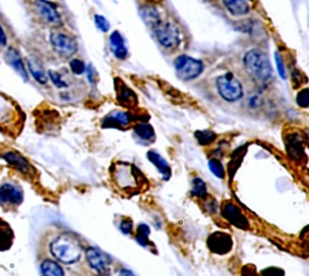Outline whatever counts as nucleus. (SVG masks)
Segmentation results:
<instances>
[{
    "mask_svg": "<svg viewBox=\"0 0 309 276\" xmlns=\"http://www.w3.org/2000/svg\"><path fill=\"white\" fill-rule=\"evenodd\" d=\"M49 250L52 255L63 264L77 263L83 253V248L78 239L67 236V234L55 239L49 245Z\"/></svg>",
    "mask_w": 309,
    "mask_h": 276,
    "instance_id": "f257e3e1",
    "label": "nucleus"
},
{
    "mask_svg": "<svg viewBox=\"0 0 309 276\" xmlns=\"http://www.w3.org/2000/svg\"><path fill=\"white\" fill-rule=\"evenodd\" d=\"M244 65L246 71L259 83H265L272 76V67L269 57L261 50L252 49L244 56Z\"/></svg>",
    "mask_w": 309,
    "mask_h": 276,
    "instance_id": "f03ea898",
    "label": "nucleus"
},
{
    "mask_svg": "<svg viewBox=\"0 0 309 276\" xmlns=\"http://www.w3.org/2000/svg\"><path fill=\"white\" fill-rule=\"evenodd\" d=\"M176 74L182 81H192L203 72V62L187 55H181L175 61Z\"/></svg>",
    "mask_w": 309,
    "mask_h": 276,
    "instance_id": "7ed1b4c3",
    "label": "nucleus"
},
{
    "mask_svg": "<svg viewBox=\"0 0 309 276\" xmlns=\"http://www.w3.org/2000/svg\"><path fill=\"white\" fill-rule=\"evenodd\" d=\"M152 29L154 35H156V38L165 49L173 50L177 48L179 42H181L178 29L176 27V25L170 23V21L160 20Z\"/></svg>",
    "mask_w": 309,
    "mask_h": 276,
    "instance_id": "20e7f679",
    "label": "nucleus"
},
{
    "mask_svg": "<svg viewBox=\"0 0 309 276\" xmlns=\"http://www.w3.org/2000/svg\"><path fill=\"white\" fill-rule=\"evenodd\" d=\"M217 87L220 96L226 102H236L244 95L242 85L233 73H225L217 79Z\"/></svg>",
    "mask_w": 309,
    "mask_h": 276,
    "instance_id": "39448f33",
    "label": "nucleus"
},
{
    "mask_svg": "<svg viewBox=\"0 0 309 276\" xmlns=\"http://www.w3.org/2000/svg\"><path fill=\"white\" fill-rule=\"evenodd\" d=\"M49 42H51L55 52L65 59L73 56L78 50V45L73 37L60 31L52 32L51 36H49Z\"/></svg>",
    "mask_w": 309,
    "mask_h": 276,
    "instance_id": "423d86ee",
    "label": "nucleus"
},
{
    "mask_svg": "<svg viewBox=\"0 0 309 276\" xmlns=\"http://www.w3.org/2000/svg\"><path fill=\"white\" fill-rule=\"evenodd\" d=\"M220 211H222V216L224 217V219L228 220L235 228L242 229V231H249L250 229L249 219L242 213L241 208L238 204L231 202V201H225L220 207Z\"/></svg>",
    "mask_w": 309,
    "mask_h": 276,
    "instance_id": "0eeeda50",
    "label": "nucleus"
},
{
    "mask_svg": "<svg viewBox=\"0 0 309 276\" xmlns=\"http://www.w3.org/2000/svg\"><path fill=\"white\" fill-rule=\"evenodd\" d=\"M34 8L37 15L51 26L59 27L62 25V19L57 7L48 0H34Z\"/></svg>",
    "mask_w": 309,
    "mask_h": 276,
    "instance_id": "6e6552de",
    "label": "nucleus"
},
{
    "mask_svg": "<svg viewBox=\"0 0 309 276\" xmlns=\"http://www.w3.org/2000/svg\"><path fill=\"white\" fill-rule=\"evenodd\" d=\"M207 247L212 253L217 255H225L230 253L234 247V240L230 234L225 232H215L212 233L207 239Z\"/></svg>",
    "mask_w": 309,
    "mask_h": 276,
    "instance_id": "1a4fd4ad",
    "label": "nucleus"
},
{
    "mask_svg": "<svg viewBox=\"0 0 309 276\" xmlns=\"http://www.w3.org/2000/svg\"><path fill=\"white\" fill-rule=\"evenodd\" d=\"M85 256L89 263L92 269L96 270L99 274H109V265L112 263V259L104 254L101 250L96 249V248H88L85 250Z\"/></svg>",
    "mask_w": 309,
    "mask_h": 276,
    "instance_id": "9d476101",
    "label": "nucleus"
},
{
    "mask_svg": "<svg viewBox=\"0 0 309 276\" xmlns=\"http://www.w3.org/2000/svg\"><path fill=\"white\" fill-rule=\"evenodd\" d=\"M24 200V192L13 183H3L0 186V204L3 206H19Z\"/></svg>",
    "mask_w": 309,
    "mask_h": 276,
    "instance_id": "9b49d317",
    "label": "nucleus"
},
{
    "mask_svg": "<svg viewBox=\"0 0 309 276\" xmlns=\"http://www.w3.org/2000/svg\"><path fill=\"white\" fill-rule=\"evenodd\" d=\"M115 92L118 102L125 108H134L137 104V96L120 78H115Z\"/></svg>",
    "mask_w": 309,
    "mask_h": 276,
    "instance_id": "f8f14e48",
    "label": "nucleus"
},
{
    "mask_svg": "<svg viewBox=\"0 0 309 276\" xmlns=\"http://www.w3.org/2000/svg\"><path fill=\"white\" fill-rule=\"evenodd\" d=\"M131 121V117L129 113L121 112V110H115V112L110 113L103 119L101 126L103 128H117L121 129L124 126H128Z\"/></svg>",
    "mask_w": 309,
    "mask_h": 276,
    "instance_id": "ddd939ff",
    "label": "nucleus"
},
{
    "mask_svg": "<svg viewBox=\"0 0 309 276\" xmlns=\"http://www.w3.org/2000/svg\"><path fill=\"white\" fill-rule=\"evenodd\" d=\"M5 59H7V62L12 66L14 70H15L16 72L23 77L24 81H27V79H29L27 70H26V67H25L24 61L23 59H21V55L18 50L14 48L8 49L7 54H5Z\"/></svg>",
    "mask_w": 309,
    "mask_h": 276,
    "instance_id": "4468645a",
    "label": "nucleus"
},
{
    "mask_svg": "<svg viewBox=\"0 0 309 276\" xmlns=\"http://www.w3.org/2000/svg\"><path fill=\"white\" fill-rule=\"evenodd\" d=\"M3 159H4L8 164L12 165L14 168L20 171V172L26 173V175L31 173L32 166L29 164V161H27L24 156L20 155V154L14 153V151H8V153H5L4 155H3Z\"/></svg>",
    "mask_w": 309,
    "mask_h": 276,
    "instance_id": "2eb2a0df",
    "label": "nucleus"
},
{
    "mask_svg": "<svg viewBox=\"0 0 309 276\" xmlns=\"http://www.w3.org/2000/svg\"><path fill=\"white\" fill-rule=\"evenodd\" d=\"M286 146H287V153L289 156L294 160H303L305 157L304 155V146H303V142L298 135H289L286 139Z\"/></svg>",
    "mask_w": 309,
    "mask_h": 276,
    "instance_id": "dca6fc26",
    "label": "nucleus"
},
{
    "mask_svg": "<svg viewBox=\"0 0 309 276\" xmlns=\"http://www.w3.org/2000/svg\"><path fill=\"white\" fill-rule=\"evenodd\" d=\"M110 48L117 59L125 60L128 57V48L125 46V41L119 31H114L110 35Z\"/></svg>",
    "mask_w": 309,
    "mask_h": 276,
    "instance_id": "f3484780",
    "label": "nucleus"
},
{
    "mask_svg": "<svg viewBox=\"0 0 309 276\" xmlns=\"http://www.w3.org/2000/svg\"><path fill=\"white\" fill-rule=\"evenodd\" d=\"M147 159L148 161L152 162V164L156 166L157 170H159L160 173H162L164 176V180H170L171 177V167L168 165V162L166 161V159H164L159 153H156L154 150L147 151Z\"/></svg>",
    "mask_w": 309,
    "mask_h": 276,
    "instance_id": "a211bd4d",
    "label": "nucleus"
},
{
    "mask_svg": "<svg viewBox=\"0 0 309 276\" xmlns=\"http://www.w3.org/2000/svg\"><path fill=\"white\" fill-rule=\"evenodd\" d=\"M134 132L137 139L141 140L145 144H151L156 139V134L152 126L147 123H139L134 126Z\"/></svg>",
    "mask_w": 309,
    "mask_h": 276,
    "instance_id": "6ab92c4d",
    "label": "nucleus"
},
{
    "mask_svg": "<svg viewBox=\"0 0 309 276\" xmlns=\"http://www.w3.org/2000/svg\"><path fill=\"white\" fill-rule=\"evenodd\" d=\"M27 67H29L30 73L32 74V77H34L36 82H38L40 84L47 83L48 82L47 73H46L45 68L42 67V65H41L37 60L30 57V59L27 60Z\"/></svg>",
    "mask_w": 309,
    "mask_h": 276,
    "instance_id": "aec40b11",
    "label": "nucleus"
},
{
    "mask_svg": "<svg viewBox=\"0 0 309 276\" xmlns=\"http://www.w3.org/2000/svg\"><path fill=\"white\" fill-rule=\"evenodd\" d=\"M223 4L228 12L234 16L246 15L250 12V7L245 0H223Z\"/></svg>",
    "mask_w": 309,
    "mask_h": 276,
    "instance_id": "412c9836",
    "label": "nucleus"
},
{
    "mask_svg": "<svg viewBox=\"0 0 309 276\" xmlns=\"http://www.w3.org/2000/svg\"><path fill=\"white\" fill-rule=\"evenodd\" d=\"M140 15H141L142 20L151 27H153L154 25L161 20L156 8L151 7V5H145V7L140 8Z\"/></svg>",
    "mask_w": 309,
    "mask_h": 276,
    "instance_id": "4be33fe9",
    "label": "nucleus"
},
{
    "mask_svg": "<svg viewBox=\"0 0 309 276\" xmlns=\"http://www.w3.org/2000/svg\"><path fill=\"white\" fill-rule=\"evenodd\" d=\"M150 233H151L150 227H148L147 224H145V223H141V224L137 225V228H136V236H135V240H136V242L143 248H147V247L153 248L154 247L153 243L150 242V239H148Z\"/></svg>",
    "mask_w": 309,
    "mask_h": 276,
    "instance_id": "5701e85b",
    "label": "nucleus"
},
{
    "mask_svg": "<svg viewBox=\"0 0 309 276\" xmlns=\"http://www.w3.org/2000/svg\"><path fill=\"white\" fill-rule=\"evenodd\" d=\"M41 274L46 276H63L65 271H63L62 267L60 266L56 261L52 260H45L41 264Z\"/></svg>",
    "mask_w": 309,
    "mask_h": 276,
    "instance_id": "b1692460",
    "label": "nucleus"
},
{
    "mask_svg": "<svg viewBox=\"0 0 309 276\" xmlns=\"http://www.w3.org/2000/svg\"><path fill=\"white\" fill-rule=\"evenodd\" d=\"M13 232L9 225L0 220V249H9L13 242Z\"/></svg>",
    "mask_w": 309,
    "mask_h": 276,
    "instance_id": "393cba45",
    "label": "nucleus"
},
{
    "mask_svg": "<svg viewBox=\"0 0 309 276\" xmlns=\"http://www.w3.org/2000/svg\"><path fill=\"white\" fill-rule=\"evenodd\" d=\"M194 136H195V139H197V142L199 143V145L208 146V145H211L212 143L215 142V139H217L218 135L215 134L214 131L205 129V130H197V131H195Z\"/></svg>",
    "mask_w": 309,
    "mask_h": 276,
    "instance_id": "a878e982",
    "label": "nucleus"
},
{
    "mask_svg": "<svg viewBox=\"0 0 309 276\" xmlns=\"http://www.w3.org/2000/svg\"><path fill=\"white\" fill-rule=\"evenodd\" d=\"M192 195L195 197L205 198L207 185L200 177H194L192 181Z\"/></svg>",
    "mask_w": 309,
    "mask_h": 276,
    "instance_id": "bb28decb",
    "label": "nucleus"
},
{
    "mask_svg": "<svg viewBox=\"0 0 309 276\" xmlns=\"http://www.w3.org/2000/svg\"><path fill=\"white\" fill-rule=\"evenodd\" d=\"M209 168H211L212 173H213L214 176H217L218 178H220V180H223V178L225 177V168L219 160H209Z\"/></svg>",
    "mask_w": 309,
    "mask_h": 276,
    "instance_id": "cd10ccee",
    "label": "nucleus"
},
{
    "mask_svg": "<svg viewBox=\"0 0 309 276\" xmlns=\"http://www.w3.org/2000/svg\"><path fill=\"white\" fill-rule=\"evenodd\" d=\"M296 102L300 108H308L309 106V89L308 88H303L297 95Z\"/></svg>",
    "mask_w": 309,
    "mask_h": 276,
    "instance_id": "c85d7f7f",
    "label": "nucleus"
},
{
    "mask_svg": "<svg viewBox=\"0 0 309 276\" xmlns=\"http://www.w3.org/2000/svg\"><path fill=\"white\" fill-rule=\"evenodd\" d=\"M48 79L52 82L57 88H67L68 84L67 82L63 81L62 77L59 72H55V71H48Z\"/></svg>",
    "mask_w": 309,
    "mask_h": 276,
    "instance_id": "c756f323",
    "label": "nucleus"
},
{
    "mask_svg": "<svg viewBox=\"0 0 309 276\" xmlns=\"http://www.w3.org/2000/svg\"><path fill=\"white\" fill-rule=\"evenodd\" d=\"M70 68L74 74H83L85 72V63L82 60L74 59L70 62Z\"/></svg>",
    "mask_w": 309,
    "mask_h": 276,
    "instance_id": "7c9ffc66",
    "label": "nucleus"
},
{
    "mask_svg": "<svg viewBox=\"0 0 309 276\" xmlns=\"http://www.w3.org/2000/svg\"><path fill=\"white\" fill-rule=\"evenodd\" d=\"M94 24L101 32H108L110 30L109 21L103 15H94Z\"/></svg>",
    "mask_w": 309,
    "mask_h": 276,
    "instance_id": "2f4dec72",
    "label": "nucleus"
},
{
    "mask_svg": "<svg viewBox=\"0 0 309 276\" xmlns=\"http://www.w3.org/2000/svg\"><path fill=\"white\" fill-rule=\"evenodd\" d=\"M119 229L121 231V233L125 234V236H130L132 231H134V223H132V220L129 219V218H125V219L121 220Z\"/></svg>",
    "mask_w": 309,
    "mask_h": 276,
    "instance_id": "473e14b6",
    "label": "nucleus"
},
{
    "mask_svg": "<svg viewBox=\"0 0 309 276\" xmlns=\"http://www.w3.org/2000/svg\"><path fill=\"white\" fill-rule=\"evenodd\" d=\"M275 59H276V66H277L278 74H280L281 78L286 79L287 78V73H286L285 63H283L282 57H281V55L278 54V52H276V54H275Z\"/></svg>",
    "mask_w": 309,
    "mask_h": 276,
    "instance_id": "72a5a7b5",
    "label": "nucleus"
},
{
    "mask_svg": "<svg viewBox=\"0 0 309 276\" xmlns=\"http://www.w3.org/2000/svg\"><path fill=\"white\" fill-rule=\"evenodd\" d=\"M292 78H293V85L296 88L303 82L302 74L298 72V70H296V68H293V70H292Z\"/></svg>",
    "mask_w": 309,
    "mask_h": 276,
    "instance_id": "f704fd0d",
    "label": "nucleus"
},
{
    "mask_svg": "<svg viewBox=\"0 0 309 276\" xmlns=\"http://www.w3.org/2000/svg\"><path fill=\"white\" fill-rule=\"evenodd\" d=\"M85 71H87L88 81H89L90 83H95L96 73H95V71L93 70V66H92V65H88V66H87V68H85Z\"/></svg>",
    "mask_w": 309,
    "mask_h": 276,
    "instance_id": "c9c22d12",
    "label": "nucleus"
},
{
    "mask_svg": "<svg viewBox=\"0 0 309 276\" xmlns=\"http://www.w3.org/2000/svg\"><path fill=\"white\" fill-rule=\"evenodd\" d=\"M261 274L262 275H269V274H281V275H283V274H285V271H283L282 269H280V267H267V269L262 270Z\"/></svg>",
    "mask_w": 309,
    "mask_h": 276,
    "instance_id": "e433bc0d",
    "label": "nucleus"
},
{
    "mask_svg": "<svg viewBox=\"0 0 309 276\" xmlns=\"http://www.w3.org/2000/svg\"><path fill=\"white\" fill-rule=\"evenodd\" d=\"M205 209H207V211L212 212V213H217V212H218L217 201H215L214 198H212V200H209L208 202L205 203Z\"/></svg>",
    "mask_w": 309,
    "mask_h": 276,
    "instance_id": "4c0bfd02",
    "label": "nucleus"
},
{
    "mask_svg": "<svg viewBox=\"0 0 309 276\" xmlns=\"http://www.w3.org/2000/svg\"><path fill=\"white\" fill-rule=\"evenodd\" d=\"M8 38L7 35H5V31L3 30V27L0 26V46H7Z\"/></svg>",
    "mask_w": 309,
    "mask_h": 276,
    "instance_id": "58836bf2",
    "label": "nucleus"
},
{
    "mask_svg": "<svg viewBox=\"0 0 309 276\" xmlns=\"http://www.w3.org/2000/svg\"><path fill=\"white\" fill-rule=\"evenodd\" d=\"M121 275H134V272L129 271V270H121L120 271Z\"/></svg>",
    "mask_w": 309,
    "mask_h": 276,
    "instance_id": "ea45409f",
    "label": "nucleus"
},
{
    "mask_svg": "<svg viewBox=\"0 0 309 276\" xmlns=\"http://www.w3.org/2000/svg\"><path fill=\"white\" fill-rule=\"evenodd\" d=\"M250 2H253V0H250Z\"/></svg>",
    "mask_w": 309,
    "mask_h": 276,
    "instance_id": "a19ab883",
    "label": "nucleus"
}]
</instances>
